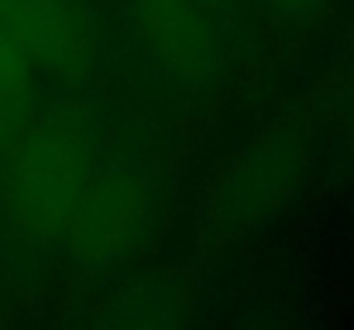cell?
Instances as JSON below:
<instances>
[{
    "label": "cell",
    "instance_id": "6da1fadb",
    "mask_svg": "<svg viewBox=\"0 0 354 330\" xmlns=\"http://www.w3.org/2000/svg\"><path fill=\"white\" fill-rule=\"evenodd\" d=\"M86 145L66 124H45L21 138L10 165V207L21 227L59 234L86 190Z\"/></svg>",
    "mask_w": 354,
    "mask_h": 330
},
{
    "label": "cell",
    "instance_id": "7a4b0ae2",
    "mask_svg": "<svg viewBox=\"0 0 354 330\" xmlns=\"http://www.w3.org/2000/svg\"><path fill=\"white\" fill-rule=\"evenodd\" d=\"M0 21L31 66L80 76L97 59V24L83 0H0Z\"/></svg>",
    "mask_w": 354,
    "mask_h": 330
},
{
    "label": "cell",
    "instance_id": "3957f363",
    "mask_svg": "<svg viewBox=\"0 0 354 330\" xmlns=\"http://www.w3.org/2000/svg\"><path fill=\"white\" fill-rule=\"evenodd\" d=\"M151 217L148 190L131 176H107L86 186L73 217L66 223L73 248L90 262H111L127 255Z\"/></svg>",
    "mask_w": 354,
    "mask_h": 330
},
{
    "label": "cell",
    "instance_id": "277c9868",
    "mask_svg": "<svg viewBox=\"0 0 354 330\" xmlns=\"http://www.w3.org/2000/svg\"><path fill=\"white\" fill-rule=\"evenodd\" d=\"M200 0H138V21L151 59L179 83L196 86L214 73L217 31Z\"/></svg>",
    "mask_w": 354,
    "mask_h": 330
},
{
    "label": "cell",
    "instance_id": "5b68a950",
    "mask_svg": "<svg viewBox=\"0 0 354 330\" xmlns=\"http://www.w3.org/2000/svg\"><path fill=\"white\" fill-rule=\"evenodd\" d=\"M0 90L21 100H31V59L21 52L10 28L0 21Z\"/></svg>",
    "mask_w": 354,
    "mask_h": 330
},
{
    "label": "cell",
    "instance_id": "8992f818",
    "mask_svg": "<svg viewBox=\"0 0 354 330\" xmlns=\"http://www.w3.org/2000/svg\"><path fill=\"white\" fill-rule=\"evenodd\" d=\"M28 107H31V100H21V97H10L0 90V155L10 145H17V138L24 134Z\"/></svg>",
    "mask_w": 354,
    "mask_h": 330
},
{
    "label": "cell",
    "instance_id": "52a82bcc",
    "mask_svg": "<svg viewBox=\"0 0 354 330\" xmlns=\"http://www.w3.org/2000/svg\"><path fill=\"white\" fill-rule=\"evenodd\" d=\"M317 3H320V0H268V7H275V10H282V14H289V17L310 14V10H317Z\"/></svg>",
    "mask_w": 354,
    "mask_h": 330
},
{
    "label": "cell",
    "instance_id": "ba28073f",
    "mask_svg": "<svg viewBox=\"0 0 354 330\" xmlns=\"http://www.w3.org/2000/svg\"><path fill=\"white\" fill-rule=\"evenodd\" d=\"M200 3H207V7H217V3H221V0H200Z\"/></svg>",
    "mask_w": 354,
    "mask_h": 330
}]
</instances>
